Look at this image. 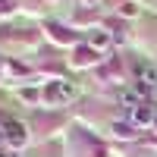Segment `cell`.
<instances>
[{
  "mask_svg": "<svg viewBox=\"0 0 157 157\" xmlns=\"http://www.w3.org/2000/svg\"><path fill=\"white\" fill-rule=\"evenodd\" d=\"M0 135H3V141H10L13 148L25 145V138H29L25 126H22L19 120H13V116H0Z\"/></svg>",
  "mask_w": 157,
  "mask_h": 157,
  "instance_id": "obj_1",
  "label": "cell"
},
{
  "mask_svg": "<svg viewBox=\"0 0 157 157\" xmlns=\"http://www.w3.org/2000/svg\"><path fill=\"white\" fill-rule=\"evenodd\" d=\"M44 94H47L50 104H66V101H72V98L78 94V85L69 82V78H60V82H50V85H47Z\"/></svg>",
  "mask_w": 157,
  "mask_h": 157,
  "instance_id": "obj_2",
  "label": "cell"
},
{
  "mask_svg": "<svg viewBox=\"0 0 157 157\" xmlns=\"http://www.w3.org/2000/svg\"><path fill=\"white\" fill-rule=\"evenodd\" d=\"M138 78H141V88H154L157 85V69L151 63H141L138 66Z\"/></svg>",
  "mask_w": 157,
  "mask_h": 157,
  "instance_id": "obj_3",
  "label": "cell"
},
{
  "mask_svg": "<svg viewBox=\"0 0 157 157\" xmlns=\"http://www.w3.org/2000/svg\"><path fill=\"white\" fill-rule=\"evenodd\" d=\"M154 120H157V116L151 113V107H141V104L132 107V123H135V126H148V123H154Z\"/></svg>",
  "mask_w": 157,
  "mask_h": 157,
  "instance_id": "obj_4",
  "label": "cell"
},
{
  "mask_svg": "<svg viewBox=\"0 0 157 157\" xmlns=\"http://www.w3.org/2000/svg\"><path fill=\"white\" fill-rule=\"evenodd\" d=\"M85 60H94V54L91 50H78V63H85Z\"/></svg>",
  "mask_w": 157,
  "mask_h": 157,
  "instance_id": "obj_5",
  "label": "cell"
},
{
  "mask_svg": "<svg viewBox=\"0 0 157 157\" xmlns=\"http://www.w3.org/2000/svg\"><path fill=\"white\" fill-rule=\"evenodd\" d=\"M154 94H157V85H154Z\"/></svg>",
  "mask_w": 157,
  "mask_h": 157,
  "instance_id": "obj_6",
  "label": "cell"
},
{
  "mask_svg": "<svg viewBox=\"0 0 157 157\" xmlns=\"http://www.w3.org/2000/svg\"><path fill=\"white\" fill-rule=\"evenodd\" d=\"M154 126H157V120H154Z\"/></svg>",
  "mask_w": 157,
  "mask_h": 157,
  "instance_id": "obj_7",
  "label": "cell"
}]
</instances>
